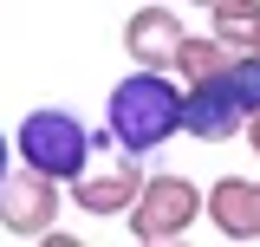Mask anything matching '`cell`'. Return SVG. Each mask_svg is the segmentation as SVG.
<instances>
[{
    "label": "cell",
    "instance_id": "1",
    "mask_svg": "<svg viewBox=\"0 0 260 247\" xmlns=\"http://www.w3.org/2000/svg\"><path fill=\"white\" fill-rule=\"evenodd\" d=\"M182 104H189V85L176 72H156V65H130L124 78L104 98V130L137 156H156L169 137H182Z\"/></svg>",
    "mask_w": 260,
    "mask_h": 247
},
{
    "label": "cell",
    "instance_id": "2",
    "mask_svg": "<svg viewBox=\"0 0 260 247\" xmlns=\"http://www.w3.org/2000/svg\"><path fill=\"white\" fill-rule=\"evenodd\" d=\"M260 111V59L241 52L208 78H189V104H182V130L202 143H228L247 137V117Z\"/></svg>",
    "mask_w": 260,
    "mask_h": 247
},
{
    "label": "cell",
    "instance_id": "3",
    "mask_svg": "<svg viewBox=\"0 0 260 247\" xmlns=\"http://www.w3.org/2000/svg\"><path fill=\"white\" fill-rule=\"evenodd\" d=\"M91 143H98V130H85V117L65 111V104H39V111H26L20 130H13L20 163L46 169V176H59V182H72V176L91 163Z\"/></svg>",
    "mask_w": 260,
    "mask_h": 247
},
{
    "label": "cell",
    "instance_id": "4",
    "mask_svg": "<svg viewBox=\"0 0 260 247\" xmlns=\"http://www.w3.org/2000/svg\"><path fill=\"white\" fill-rule=\"evenodd\" d=\"M137 189H143V156L124 150L111 130H98L91 163L65 182V195H72V208H85V215H124L130 202H137Z\"/></svg>",
    "mask_w": 260,
    "mask_h": 247
},
{
    "label": "cell",
    "instance_id": "5",
    "mask_svg": "<svg viewBox=\"0 0 260 247\" xmlns=\"http://www.w3.org/2000/svg\"><path fill=\"white\" fill-rule=\"evenodd\" d=\"M202 208H208V195H202L189 176L156 169V176H143L137 202L124 208V221H130V234H137L143 247H156V241H182L195 221H202Z\"/></svg>",
    "mask_w": 260,
    "mask_h": 247
},
{
    "label": "cell",
    "instance_id": "6",
    "mask_svg": "<svg viewBox=\"0 0 260 247\" xmlns=\"http://www.w3.org/2000/svg\"><path fill=\"white\" fill-rule=\"evenodd\" d=\"M59 208H65V182L32 169V163H13L7 182H0V228L20 234V241H46L59 228Z\"/></svg>",
    "mask_w": 260,
    "mask_h": 247
},
{
    "label": "cell",
    "instance_id": "7",
    "mask_svg": "<svg viewBox=\"0 0 260 247\" xmlns=\"http://www.w3.org/2000/svg\"><path fill=\"white\" fill-rule=\"evenodd\" d=\"M182 39H189V26L176 20V7H156V0H143V7L124 20V52H130V65H156V72H169L176 52H182Z\"/></svg>",
    "mask_w": 260,
    "mask_h": 247
},
{
    "label": "cell",
    "instance_id": "8",
    "mask_svg": "<svg viewBox=\"0 0 260 247\" xmlns=\"http://www.w3.org/2000/svg\"><path fill=\"white\" fill-rule=\"evenodd\" d=\"M208 221L228 241H260V182L247 176H221L208 189Z\"/></svg>",
    "mask_w": 260,
    "mask_h": 247
},
{
    "label": "cell",
    "instance_id": "9",
    "mask_svg": "<svg viewBox=\"0 0 260 247\" xmlns=\"http://www.w3.org/2000/svg\"><path fill=\"white\" fill-rule=\"evenodd\" d=\"M208 26L221 33L234 52H254L260 59V0H215L208 7Z\"/></svg>",
    "mask_w": 260,
    "mask_h": 247
},
{
    "label": "cell",
    "instance_id": "10",
    "mask_svg": "<svg viewBox=\"0 0 260 247\" xmlns=\"http://www.w3.org/2000/svg\"><path fill=\"white\" fill-rule=\"evenodd\" d=\"M228 59H241V52H234L221 33L208 26V33H189V39H182V52H176V65H169V72L189 85V78H208V72H221Z\"/></svg>",
    "mask_w": 260,
    "mask_h": 247
},
{
    "label": "cell",
    "instance_id": "11",
    "mask_svg": "<svg viewBox=\"0 0 260 247\" xmlns=\"http://www.w3.org/2000/svg\"><path fill=\"white\" fill-rule=\"evenodd\" d=\"M13 163H20V150H13V137L0 130V182H7V169H13Z\"/></svg>",
    "mask_w": 260,
    "mask_h": 247
},
{
    "label": "cell",
    "instance_id": "12",
    "mask_svg": "<svg viewBox=\"0 0 260 247\" xmlns=\"http://www.w3.org/2000/svg\"><path fill=\"white\" fill-rule=\"evenodd\" d=\"M247 143H254V156H260V111L247 117Z\"/></svg>",
    "mask_w": 260,
    "mask_h": 247
},
{
    "label": "cell",
    "instance_id": "13",
    "mask_svg": "<svg viewBox=\"0 0 260 247\" xmlns=\"http://www.w3.org/2000/svg\"><path fill=\"white\" fill-rule=\"evenodd\" d=\"M195 7H215V0H195Z\"/></svg>",
    "mask_w": 260,
    "mask_h": 247
}]
</instances>
